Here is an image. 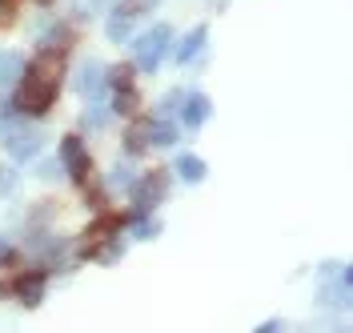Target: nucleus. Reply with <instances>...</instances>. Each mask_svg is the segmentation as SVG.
<instances>
[{
    "label": "nucleus",
    "mask_w": 353,
    "mask_h": 333,
    "mask_svg": "<svg viewBox=\"0 0 353 333\" xmlns=\"http://www.w3.org/2000/svg\"><path fill=\"white\" fill-rule=\"evenodd\" d=\"M61 153H65L68 169H72V177H77V181H88V173H92V165H88V157H85V145H81L77 137H68L65 145H61Z\"/></svg>",
    "instance_id": "nucleus-5"
},
{
    "label": "nucleus",
    "mask_w": 353,
    "mask_h": 333,
    "mask_svg": "<svg viewBox=\"0 0 353 333\" xmlns=\"http://www.w3.org/2000/svg\"><path fill=\"white\" fill-rule=\"evenodd\" d=\"M205 117H209V101H205V97H189V101H185V121H189V129H197Z\"/></svg>",
    "instance_id": "nucleus-10"
},
{
    "label": "nucleus",
    "mask_w": 353,
    "mask_h": 333,
    "mask_svg": "<svg viewBox=\"0 0 353 333\" xmlns=\"http://www.w3.org/2000/svg\"><path fill=\"white\" fill-rule=\"evenodd\" d=\"M85 125L101 129V125H105V109H88V112H85Z\"/></svg>",
    "instance_id": "nucleus-18"
},
{
    "label": "nucleus",
    "mask_w": 353,
    "mask_h": 333,
    "mask_svg": "<svg viewBox=\"0 0 353 333\" xmlns=\"http://www.w3.org/2000/svg\"><path fill=\"white\" fill-rule=\"evenodd\" d=\"M57 85H61V57L48 48V52H41V57L32 61V68H28L21 92H17V109L21 112H44L52 105V97H57Z\"/></svg>",
    "instance_id": "nucleus-1"
},
{
    "label": "nucleus",
    "mask_w": 353,
    "mask_h": 333,
    "mask_svg": "<svg viewBox=\"0 0 353 333\" xmlns=\"http://www.w3.org/2000/svg\"><path fill=\"white\" fill-rule=\"evenodd\" d=\"M165 45H169V28H165V24L149 28V32L132 45L137 65H141V68H157V65H161V57H165Z\"/></svg>",
    "instance_id": "nucleus-3"
},
{
    "label": "nucleus",
    "mask_w": 353,
    "mask_h": 333,
    "mask_svg": "<svg viewBox=\"0 0 353 333\" xmlns=\"http://www.w3.org/2000/svg\"><path fill=\"white\" fill-rule=\"evenodd\" d=\"M21 293H24V301H37V297H41V277H32V281L24 277V281H21Z\"/></svg>",
    "instance_id": "nucleus-14"
},
{
    "label": "nucleus",
    "mask_w": 353,
    "mask_h": 333,
    "mask_svg": "<svg viewBox=\"0 0 353 333\" xmlns=\"http://www.w3.org/2000/svg\"><path fill=\"white\" fill-rule=\"evenodd\" d=\"M149 125H153V121H137L129 133H125V149H129V153H141V149L149 145Z\"/></svg>",
    "instance_id": "nucleus-9"
},
{
    "label": "nucleus",
    "mask_w": 353,
    "mask_h": 333,
    "mask_svg": "<svg viewBox=\"0 0 353 333\" xmlns=\"http://www.w3.org/2000/svg\"><path fill=\"white\" fill-rule=\"evenodd\" d=\"M117 109H121V112L137 109V97H132V89H121V97H117Z\"/></svg>",
    "instance_id": "nucleus-16"
},
{
    "label": "nucleus",
    "mask_w": 353,
    "mask_h": 333,
    "mask_svg": "<svg viewBox=\"0 0 353 333\" xmlns=\"http://www.w3.org/2000/svg\"><path fill=\"white\" fill-rule=\"evenodd\" d=\"M112 185H117V189H132V185H137L132 169H117V173H112Z\"/></svg>",
    "instance_id": "nucleus-15"
},
{
    "label": "nucleus",
    "mask_w": 353,
    "mask_h": 333,
    "mask_svg": "<svg viewBox=\"0 0 353 333\" xmlns=\"http://www.w3.org/2000/svg\"><path fill=\"white\" fill-rule=\"evenodd\" d=\"M112 85H121V89H129V85H132V72H129L125 65H121V68H112Z\"/></svg>",
    "instance_id": "nucleus-17"
},
{
    "label": "nucleus",
    "mask_w": 353,
    "mask_h": 333,
    "mask_svg": "<svg viewBox=\"0 0 353 333\" xmlns=\"http://www.w3.org/2000/svg\"><path fill=\"white\" fill-rule=\"evenodd\" d=\"M117 229H121V217H105V221H97V225L85 233V253H97L101 245H109Z\"/></svg>",
    "instance_id": "nucleus-6"
},
{
    "label": "nucleus",
    "mask_w": 353,
    "mask_h": 333,
    "mask_svg": "<svg viewBox=\"0 0 353 333\" xmlns=\"http://www.w3.org/2000/svg\"><path fill=\"white\" fill-rule=\"evenodd\" d=\"M201 41H205V28H193L189 37H185V45H181V61H189V57H197V48H201Z\"/></svg>",
    "instance_id": "nucleus-12"
},
{
    "label": "nucleus",
    "mask_w": 353,
    "mask_h": 333,
    "mask_svg": "<svg viewBox=\"0 0 353 333\" xmlns=\"http://www.w3.org/2000/svg\"><path fill=\"white\" fill-rule=\"evenodd\" d=\"M17 77H24V61L17 52H0V85H12Z\"/></svg>",
    "instance_id": "nucleus-8"
},
{
    "label": "nucleus",
    "mask_w": 353,
    "mask_h": 333,
    "mask_svg": "<svg viewBox=\"0 0 353 333\" xmlns=\"http://www.w3.org/2000/svg\"><path fill=\"white\" fill-rule=\"evenodd\" d=\"M4 145H8V153L17 161H24V157H32L41 149V133L21 125V121H12V117H4Z\"/></svg>",
    "instance_id": "nucleus-2"
},
{
    "label": "nucleus",
    "mask_w": 353,
    "mask_h": 333,
    "mask_svg": "<svg viewBox=\"0 0 353 333\" xmlns=\"http://www.w3.org/2000/svg\"><path fill=\"white\" fill-rule=\"evenodd\" d=\"M81 92H101V85H105V68L97 65V61H88L85 68H81Z\"/></svg>",
    "instance_id": "nucleus-7"
},
{
    "label": "nucleus",
    "mask_w": 353,
    "mask_h": 333,
    "mask_svg": "<svg viewBox=\"0 0 353 333\" xmlns=\"http://www.w3.org/2000/svg\"><path fill=\"white\" fill-rule=\"evenodd\" d=\"M165 185H169V181H165L161 169H157V173H145V181L137 185V209H153L157 201L165 197Z\"/></svg>",
    "instance_id": "nucleus-4"
},
{
    "label": "nucleus",
    "mask_w": 353,
    "mask_h": 333,
    "mask_svg": "<svg viewBox=\"0 0 353 333\" xmlns=\"http://www.w3.org/2000/svg\"><path fill=\"white\" fill-rule=\"evenodd\" d=\"M176 173L185 181H201L205 177V165H201V157H181V161H176Z\"/></svg>",
    "instance_id": "nucleus-11"
},
{
    "label": "nucleus",
    "mask_w": 353,
    "mask_h": 333,
    "mask_svg": "<svg viewBox=\"0 0 353 333\" xmlns=\"http://www.w3.org/2000/svg\"><path fill=\"white\" fill-rule=\"evenodd\" d=\"M65 45H68V28H52V32L44 37V48H52V52L65 48Z\"/></svg>",
    "instance_id": "nucleus-13"
}]
</instances>
